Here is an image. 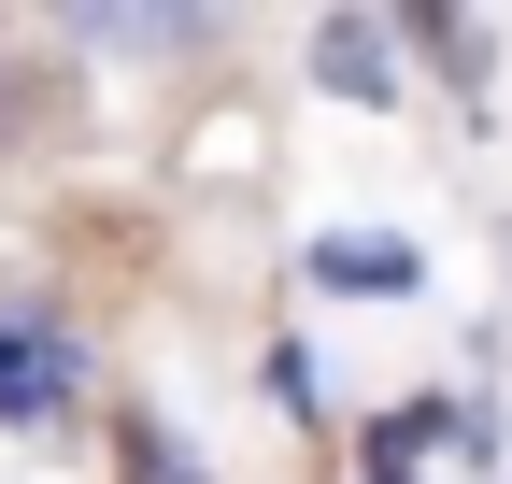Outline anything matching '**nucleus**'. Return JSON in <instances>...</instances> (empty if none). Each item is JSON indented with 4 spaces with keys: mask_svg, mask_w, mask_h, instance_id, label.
<instances>
[{
    "mask_svg": "<svg viewBox=\"0 0 512 484\" xmlns=\"http://www.w3.org/2000/svg\"><path fill=\"white\" fill-rule=\"evenodd\" d=\"M313 72H328L342 100H399V72H384V29H370V15H328V29H313Z\"/></svg>",
    "mask_w": 512,
    "mask_h": 484,
    "instance_id": "f257e3e1",
    "label": "nucleus"
},
{
    "mask_svg": "<svg viewBox=\"0 0 512 484\" xmlns=\"http://www.w3.org/2000/svg\"><path fill=\"white\" fill-rule=\"evenodd\" d=\"M57 385H72V356H57V342H15V328H0V399H15V413H43Z\"/></svg>",
    "mask_w": 512,
    "mask_h": 484,
    "instance_id": "f03ea898",
    "label": "nucleus"
},
{
    "mask_svg": "<svg viewBox=\"0 0 512 484\" xmlns=\"http://www.w3.org/2000/svg\"><path fill=\"white\" fill-rule=\"evenodd\" d=\"M313 271H328V285H399V257H384V242H328Z\"/></svg>",
    "mask_w": 512,
    "mask_h": 484,
    "instance_id": "7ed1b4c3",
    "label": "nucleus"
},
{
    "mask_svg": "<svg viewBox=\"0 0 512 484\" xmlns=\"http://www.w3.org/2000/svg\"><path fill=\"white\" fill-rule=\"evenodd\" d=\"M143 484H185V470H171V456H143Z\"/></svg>",
    "mask_w": 512,
    "mask_h": 484,
    "instance_id": "20e7f679",
    "label": "nucleus"
}]
</instances>
